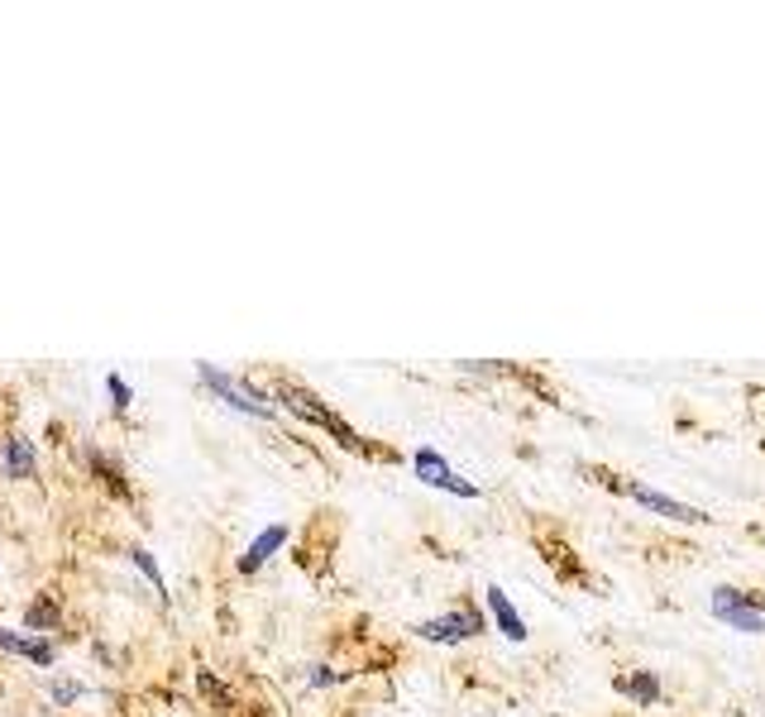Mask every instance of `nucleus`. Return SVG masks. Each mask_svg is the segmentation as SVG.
Wrapping results in <instances>:
<instances>
[{
  "label": "nucleus",
  "mask_w": 765,
  "mask_h": 717,
  "mask_svg": "<svg viewBox=\"0 0 765 717\" xmlns=\"http://www.w3.org/2000/svg\"><path fill=\"white\" fill-rule=\"evenodd\" d=\"M106 387H110V397H115V407H129V397H135V393H129V383L120 378V373H110V378H106Z\"/></svg>",
  "instance_id": "4468645a"
},
{
  "label": "nucleus",
  "mask_w": 765,
  "mask_h": 717,
  "mask_svg": "<svg viewBox=\"0 0 765 717\" xmlns=\"http://www.w3.org/2000/svg\"><path fill=\"white\" fill-rule=\"evenodd\" d=\"M201 383H206V387H211V393H215V397H225V402H230V407H235V411L264 416V421H268V416H278V407H273V402H268V397H258V393H254V387H249V383H235V378H230V373H221V368H211V364H201Z\"/></svg>",
  "instance_id": "20e7f679"
},
{
  "label": "nucleus",
  "mask_w": 765,
  "mask_h": 717,
  "mask_svg": "<svg viewBox=\"0 0 765 717\" xmlns=\"http://www.w3.org/2000/svg\"><path fill=\"white\" fill-rule=\"evenodd\" d=\"M623 493L631 502H641V507H651L660 516H674V522H689V526H703V522H713L703 507H689V502L680 497H666V493H656V488H641V483H623Z\"/></svg>",
  "instance_id": "423d86ee"
},
{
  "label": "nucleus",
  "mask_w": 765,
  "mask_h": 717,
  "mask_svg": "<svg viewBox=\"0 0 765 717\" xmlns=\"http://www.w3.org/2000/svg\"><path fill=\"white\" fill-rule=\"evenodd\" d=\"M77 694H82V688H77V684H57V688H53V703H72V698H77Z\"/></svg>",
  "instance_id": "2eb2a0df"
},
{
  "label": "nucleus",
  "mask_w": 765,
  "mask_h": 717,
  "mask_svg": "<svg viewBox=\"0 0 765 717\" xmlns=\"http://www.w3.org/2000/svg\"><path fill=\"white\" fill-rule=\"evenodd\" d=\"M709 612L718 622H727L732 631H746V636H761L765 631V593H756V588L718 584L709 598Z\"/></svg>",
  "instance_id": "f257e3e1"
},
{
  "label": "nucleus",
  "mask_w": 765,
  "mask_h": 717,
  "mask_svg": "<svg viewBox=\"0 0 765 717\" xmlns=\"http://www.w3.org/2000/svg\"><path fill=\"white\" fill-rule=\"evenodd\" d=\"M617 694L631 698V703H641V708H656V703H660V679H656L651 670L617 674Z\"/></svg>",
  "instance_id": "1a4fd4ad"
},
{
  "label": "nucleus",
  "mask_w": 765,
  "mask_h": 717,
  "mask_svg": "<svg viewBox=\"0 0 765 717\" xmlns=\"http://www.w3.org/2000/svg\"><path fill=\"white\" fill-rule=\"evenodd\" d=\"M0 651L24 655V660H34V665H53V645L49 641H29V636H20V631H0Z\"/></svg>",
  "instance_id": "9b49d317"
},
{
  "label": "nucleus",
  "mask_w": 765,
  "mask_h": 717,
  "mask_svg": "<svg viewBox=\"0 0 765 717\" xmlns=\"http://www.w3.org/2000/svg\"><path fill=\"white\" fill-rule=\"evenodd\" d=\"M129 559H135V565H139L144 574H149V579H153L158 588H163V569L153 565V555H149V550H129Z\"/></svg>",
  "instance_id": "ddd939ff"
},
{
  "label": "nucleus",
  "mask_w": 765,
  "mask_h": 717,
  "mask_svg": "<svg viewBox=\"0 0 765 717\" xmlns=\"http://www.w3.org/2000/svg\"><path fill=\"white\" fill-rule=\"evenodd\" d=\"M283 545H287V526H268L264 536H258V541L249 545V550H244V559H240V574H254V569L264 565V559H268L273 550H283Z\"/></svg>",
  "instance_id": "9d476101"
},
{
  "label": "nucleus",
  "mask_w": 765,
  "mask_h": 717,
  "mask_svg": "<svg viewBox=\"0 0 765 717\" xmlns=\"http://www.w3.org/2000/svg\"><path fill=\"white\" fill-rule=\"evenodd\" d=\"M412 469H416V479L422 483H431V488H445V493H455V497H479V483H465L459 473L445 464L440 459V450H431V445H422V450L412 454Z\"/></svg>",
  "instance_id": "39448f33"
},
{
  "label": "nucleus",
  "mask_w": 765,
  "mask_h": 717,
  "mask_svg": "<svg viewBox=\"0 0 765 717\" xmlns=\"http://www.w3.org/2000/svg\"><path fill=\"white\" fill-rule=\"evenodd\" d=\"M278 397H283V402H287V407H293L297 416H307V421H316L321 430H330V436H336L340 445H359L354 430L344 426V421H340V416L330 411V407H321V397H311L307 387H297V383H278Z\"/></svg>",
  "instance_id": "7ed1b4c3"
},
{
  "label": "nucleus",
  "mask_w": 765,
  "mask_h": 717,
  "mask_svg": "<svg viewBox=\"0 0 765 717\" xmlns=\"http://www.w3.org/2000/svg\"><path fill=\"white\" fill-rule=\"evenodd\" d=\"M34 469H39V459H34V445L24 436H10L0 445V473H10V479H34Z\"/></svg>",
  "instance_id": "6e6552de"
},
{
  "label": "nucleus",
  "mask_w": 765,
  "mask_h": 717,
  "mask_svg": "<svg viewBox=\"0 0 765 717\" xmlns=\"http://www.w3.org/2000/svg\"><path fill=\"white\" fill-rule=\"evenodd\" d=\"M479 631H488L479 608H455V612H440V617H426V622H416V636L436 641V645H459V641L479 636Z\"/></svg>",
  "instance_id": "f03ea898"
},
{
  "label": "nucleus",
  "mask_w": 765,
  "mask_h": 717,
  "mask_svg": "<svg viewBox=\"0 0 765 717\" xmlns=\"http://www.w3.org/2000/svg\"><path fill=\"white\" fill-rule=\"evenodd\" d=\"M484 602H488V612H493V622H498L502 636H508V641H527V622H522V612L512 608V598L502 593L498 584H488V588H484Z\"/></svg>",
  "instance_id": "0eeeda50"
},
{
  "label": "nucleus",
  "mask_w": 765,
  "mask_h": 717,
  "mask_svg": "<svg viewBox=\"0 0 765 717\" xmlns=\"http://www.w3.org/2000/svg\"><path fill=\"white\" fill-rule=\"evenodd\" d=\"M24 627H34V631L57 627V602L53 598H34V602H29V612H24Z\"/></svg>",
  "instance_id": "f8f14e48"
}]
</instances>
